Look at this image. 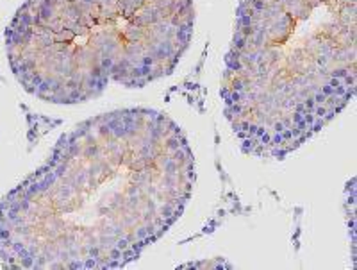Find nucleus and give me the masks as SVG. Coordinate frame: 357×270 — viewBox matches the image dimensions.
Instances as JSON below:
<instances>
[{
  "label": "nucleus",
  "instance_id": "1",
  "mask_svg": "<svg viewBox=\"0 0 357 270\" xmlns=\"http://www.w3.org/2000/svg\"><path fill=\"white\" fill-rule=\"evenodd\" d=\"M195 156L167 113L109 111L77 123L0 201L8 269H122L161 240L193 193Z\"/></svg>",
  "mask_w": 357,
  "mask_h": 270
},
{
  "label": "nucleus",
  "instance_id": "2",
  "mask_svg": "<svg viewBox=\"0 0 357 270\" xmlns=\"http://www.w3.org/2000/svg\"><path fill=\"white\" fill-rule=\"evenodd\" d=\"M357 0H240L223 115L245 154L284 160L356 95Z\"/></svg>",
  "mask_w": 357,
  "mask_h": 270
},
{
  "label": "nucleus",
  "instance_id": "3",
  "mask_svg": "<svg viewBox=\"0 0 357 270\" xmlns=\"http://www.w3.org/2000/svg\"><path fill=\"white\" fill-rule=\"evenodd\" d=\"M195 31L193 0H27L6 29L11 72L57 106L139 90L175 72Z\"/></svg>",
  "mask_w": 357,
  "mask_h": 270
}]
</instances>
